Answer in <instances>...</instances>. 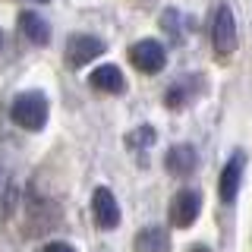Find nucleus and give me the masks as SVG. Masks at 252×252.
Returning a JSON list of instances; mask_svg holds the SVG:
<instances>
[{
  "label": "nucleus",
  "mask_w": 252,
  "mask_h": 252,
  "mask_svg": "<svg viewBox=\"0 0 252 252\" xmlns=\"http://www.w3.org/2000/svg\"><path fill=\"white\" fill-rule=\"evenodd\" d=\"M47 114H51V104H47L44 92H38V89L19 92L13 98V104H10L13 123L22 126V129H29V132L44 129V126H47Z\"/></svg>",
  "instance_id": "f257e3e1"
},
{
  "label": "nucleus",
  "mask_w": 252,
  "mask_h": 252,
  "mask_svg": "<svg viewBox=\"0 0 252 252\" xmlns=\"http://www.w3.org/2000/svg\"><path fill=\"white\" fill-rule=\"evenodd\" d=\"M236 19H233V10L227 3H218L215 10V19H211V44H215V51L220 57H227V54L236 51Z\"/></svg>",
  "instance_id": "f03ea898"
},
{
  "label": "nucleus",
  "mask_w": 252,
  "mask_h": 252,
  "mask_svg": "<svg viewBox=\"0 0 252 252\" xmlns=\"http://www.w3.org/2000/svg\"><path fill=\"white\" fill-rule=\"evenodd\" d=\"M243 173H246V152L236 148L227 158L224 170H220V180H218V195L224 205H233L236 195H240V186H243Z\"/></svg>",
  "instance_id": "7ed1b4c3"
},
{
  "label": "nucleus",
  "mask_w": 252,
  "mask_h": 252,
  "mask_svg": "<svg viewBox=\"0 0 252 252\" xmlns=\"http://www.w3.org/2000/svg\"><path fill=\"white\" fill-rule=\"evenodd\" d=\"M129 60L132 66L139 69V73H161L164 66H167V51H164L161 41H155V38H142L129 47Z\"/></svg>",
  "instance_id": "20e7f679"
},
{
  "label": "nucleus",
  "mask_w": 252,
  "mask_h": 252,
  "mask_svg": "<svg viewBox=\"0 0 252 252\" xmlns=\"http://www.w3.org/2000/svg\"><path fill=\"white\" fill-rule=\"evenodd\" d=\"M202 94H205V76L202 73H189V76H180L177 82L167 89L164 104H167L170 110H183V107L192 104V101H199Z\"/></svg>",
  "instance_id": "39448f33"
},
{
  "label": "nucleus",
  "mask_w": 252,
  "mask_h": 252,
  "mask_svg": "<svg viewBox=\"0 0 252 252\" xmlns=\"http://www.w3.org/2000/svg\"><path fill=\"white\" fill-rule=\"evenodd\" d=\"M92 215L101 230H114L120 224V205H117V195L107 186H98L92 192Z\"/></svg>",
  "instance_id": "423d86ee"
},
{
  "label": "nucleus",
  "mask_w": 252,
  "mask_h": 252,
  "mask_svg": "<svg viewBox=\"0 0 252 252\" xmlns=\"http://www.w3.org/2000/svg\"><path fill=\"white\" fill-rule=\"evenodd\" d=\"M202 211V195L199 189H180L170 202V220L173 227H192Z\"/></svg>",
  "instance_id": "0eeeda50"
},
{
  "label": "nucleus",
  "mask_w": 252,
  "mask_h": 252,
  "mask_svg": "<svg viewBox=\"0 0 252 252\" xmlns=\"http://www.w3.org/2000/svg\"><path fill=\"white\" fill-rule=\"evenodd\" d=\"M104 41H101L98 35H73L66 41V60L69 66H85V63H92L94 57H101L104 54Z\"/></svg>",
  "instance_id": "6e6552de"
},
{
  "label": "nucleus",
  "mask_w": 252,
  "mask_h": 252,
  "mask_svg": "<svg viewBox=\"0 0 252 252\" xmlns=\"http://www.w3.org/2000/svg\"><path fill=\"white\" fill-rule=\"evenodd\" d=\"M164 167H167L173 177H189L195 167H199V152H195L189 142H183V145H173L167 158H164Z\"/></svg>",
  "instance_id": "1a4fd4ad"
},
{
  "label": "nucleus",
  "mask_w": 252,
  "mask_h": 252,
  "mask_svg": "<svg viewBox=\"0 0 252 252\" xmlns=\"http://www.w3.org/2000/svg\"><path fill=\"white\" fill-rule=\"evenodd\" d=\"M19 32L32 44H47L51 41V26H47V19L41 13H35V10H22L19 13Z\"/></svg>",
  "instance_id": "9d476101"
},
{
  "label": "nucleus",
  "mask_w": 252,
  "mask_h": 252,
  "mask_svg": "<svg viewBox=\"0 0 252 252\" xmlns=\"http://www.w3.org/2000/svg\"><path fill=\"white\" fill-rule=\"evenodd\" d=\"M89 82H92V89H98V92H107V94H120V92L126 89L120 66H114V63H104V66H94V69H92V76H89Z\"/></svg>",
  "instance_id": "9b49d317"
},
{
  "label": "nucleus",
  "mask_w": 252,
  "mask_h": 252,
  "mask_svg": "<svg viewBox=\"0 0 252 252\" xmlns=\"http://www.w3.org/2000/svg\"><path fill=\"white\" fill-rule=\"evenodd\" d=\"M170 249V236L164 227H145L136 236V252H167Z\"/></svg>",
  "instance_id": "f8f14e48"
},
{
  "label": "nucleus",
  "mask_w": 252,
  "mask_h": 252,
  "mask_svg": "<svg viewBox=\"0 0 252 252\" xmlns=\"http://www.w3.org/2000/svg\"><path fill=\"white\" fill-rule=\"evenodd\" d=\"M152 142H155V129H152V126H139V129H132L129 136H126V148L142 152V148H148Z\"/></svg>",
  "instance_id": "ddd939ff"
},
{
  "label": "nucleus",
  "mask_w": 252,
  "mask_h": 252,
  "mask_svg": "<svg viewBox=\"0 0 252 252\" xmlns=\"http://www.w3.org/2000/svg\"><path fill=\"white\" fill-rule=\"evenodd\" d=\"M161 26L170 32V38H180V13H177V10H164Z\"/></svg>",
  "instance_id": "4468645a"
},
{
  "label": "nucleus",
  "mask_w": 252,
  "mask_h": 252,
  "mask_svg": "<svg viewBox=\"0 0 252 252\" xmlns=\"http://www.w3.org/2000/svg\"><path fill=\"white\" fill-rule=\"evenodd\" d=\"M41 252H76V249L69 246V243H63V240H51V243H47V246H44Z\"/></svg>",
  "instance_id": "2eb2a0df"
},
{
  "label": "nucleus",
  "mask_w": 252,
  "mask_h": 252,
  "mask_svg": "<svg viewBox=\"0 0 252 252\" xmlns=\"http://www.w3.org/2000/svg\"><path fill=\"white\" fill-rule=\"evenodd\" d=\"M189 252H211V249H208V246H202V243H199V246H192Z\"/></svg>",
  "instance_id": "dca6fc26"
},
{
  "label": "nucleus",
  "mask_w": 252,
  "mask_h": 252,
  "mask_svg": "<svg viewBox=\"0 0 252 252\" xmlns=\"http://www.w3.org/2000/svg\"><path fill=\"white\" fill-rule=\"evenodd\" d=\"M0 47H3V32H0Z\"/></svg>",
  "instance_id": "f3484780"
},
{
  "label": "nucleus",
  "mask_w": 252,
  "mask_h": 252,
  "mask_svg": "<svg viewBox=\"0 0 252 252\" xmlns=\"http://www.w3.org/2000/svg\"><path fill=\"white\" fill-rule=\"evenodd\" d=\"M32 3H47V0H32Z\"/></svg>",
  "instance_id": "a211bd4d"
}]
</instances>
